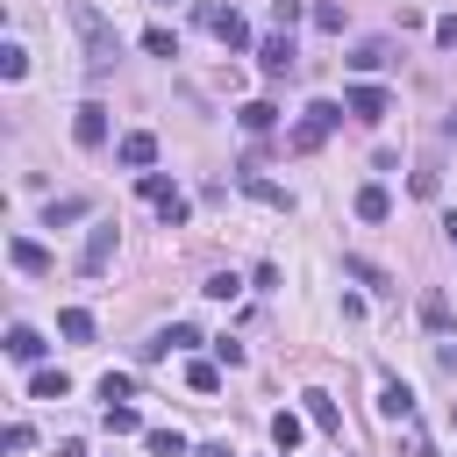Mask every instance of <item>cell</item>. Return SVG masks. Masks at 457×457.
I'll use <instances>...</instances> for the list:
<instances>
[{
  "mask_svg": "<svg viewBox=\"0 0 457 457\" xmlns=\"http://www.w3.org/2000/svg\"><path fill=\"white\" fill-rule=\"evenodd\" d=\"M71 29H79V43H86V71H93V79H100V71H114L121 36H114V21H107L93 0H71Z\"/></svg>",
  "mask_w": 457,
  "mask_h": 457,
  "instance_id": "cell-1",
  "label": "cell"
},
{
  "mask_svg": "<svg viewBox=\"0 0 457 457\" xmlns=\"http://www.w3.org/2000/svg\"><path fill=\"white\" fill-rule=\"evenodd\" d=\"M343 114L350 107H336V100H314V107H300V121H293V150L307 157V150H321L336 129H343Z\"/></svg>",
  "mask_w": 457,
  "mask_h": 457,
  "instance_id": "cell-2",
  "label": "cell"
},
{
  "mask_svg": "<svg viewBox=\"0 0 457 457\" xmlns=\"http://www.w3.org/2000/svg\"><path fill=\"white\" fill-rule=\"evenodd\" d=\"M200 21H207V29H214L228 50H250V21H243L236 7H214V0H200Z\"/></svg>",
  "mask_w": 457,
  "mask_h": 457,
  "instance_id": "cell-3",
  "label": "cell"
},
{
  "mask_svg": "<svg viewBox=\"0 0 457 457\" xmlns=\"http://www.w3.org/2000/svg\"><path fill=\"white\" fill-rule=\"evenodd\" d=\"M193 343H200V328H193V321H171V328H157V336H150L136 357H143V364H164L171 350H193Z\"/></svg>",
  "mask_w": 457,
  "mask_h": 457,
  "instance_id": "cell-4",
  "label": "cell"
},
{
  "mask_svg": "<svg viewBox=\"0 0 457 457\" xmlns=\"http://www.w3.org/2000/svg\"><path fill=\"white\" fill-rule=\"evenodd\" d=\"M343 107H350V121H386V114H393L386 86H371V79H364V86H350V93H343Z\"/></svg>",
  "mask_w": 457,
  "mask_h": 457,
  "instance_id": "cell-5",
  "label": "cell"
},
{
  "mask_svg": "<svg viewBox=\"0 0 457 457\" xmlns=\"http://www.w3.org/2000/svg\"><path fill=\"white\" fill-rule=\"evenodd\" d=\"M107 264H114V221H100V228L86 236V250H79V271H86V278H100Z\"/></svg>",
  "mask_w": 457,
  "mask_h": 457,
  "instance_id": "cell-6",
  "label": "cell"
},
{
  "mask_svg": "<svg viewBox=\"0 0 457 457\" xmlns=\"http://www.w3.org/2000/svg\"><path fill=\"white\" fill-rule=\"evenodd\" d=\"M257 64H264V79H286V71H293V36L271 29V36L257 43Z\"/></svg>",
  "mask_w": 457,
  "mask_h": 457,
  "instance_id": "cell-7",
  "label": "cell"
},
{
  "mask_svg": "<svg viewBox=\"0 0 457 457\" xmlns=\"http://www.w3.org/2000/svg\"><path fill=\"white\" fill-rule=\"evenodd\" d=\"M114 157H121L129 171H150V164H157V136H150V129H129V136L114 143Z\"/></svg>",
  "mask_w": 457,
  "mask_h": 457,
  "instance_id": "cell-8",
  "label": "cell"
},
{
  "mask_svg": "<svg viewBox=\"0 0 457 457\" xmlns=\"http://www.w3.org/2000/svg\"><path fill=\"white\" fill-rule=\"evenodd\" d=\"M71 136H79L86 150H100V143H107V107H100V100H86V107L71 114Z\"/></svg>",
  "mask_w": 457,
  "mask_h": 457,
  "instance_id": "cell-9",
  "label": "cell"
},
{
  "mask_svg": "<svg viewBox=\"0 0 457 457\" xmlns=\"http://www.w3.org/2000/svg\"><path fill=\"white\" fill-rule=\"evenodd\" d=\"M378 414H386V421H414V386L378 378Z\"/></svg>",
  "mask_w": 457,
  "mask_h": 457,
  "instance_id": "cell-10",
  "label": "cell"
},
{
  "mask_svg": "<svg viewBox=\"0 0 457 457\" xmlns=\"http://www.w3.org/2000/svg\"><path fill=\"white\" fill-rule=\"evenodd\" d=\"M7 257H14V271H29V278H43V271H50V250H43L36 236H14V243H7Z\"/></svg>",
  "mask_w": 457,
  "mask_h": 457,
  "instance_id": "cell-11",
  "label": "cell"
},
{
  "mask_svg": "<svg viewBox=\"0 0 457 457\" xmlns=\"http://www.w3.org/2000/svg\"><path fill=\"white\" fill-rule=\"evenodd\" d=\"M7 357H14V364H43V336H36L29 321H14V328H7Z\"/></svg>",
  "mask_w": 457,
  "mask_h": 457,
  "instance_id": "cell-12",
  "label": "cell"
},
{
  "mask_svg": "<svg viewBox=\"0 0 457 457\" xmlns=\"http://www.w3.org/2000/svg\"><path fill=\"white\" fill-rule=\"evenodd\" d=\"M243 193H250V200H264V207H278V214H293V193H286V186H271V179H257V171H243Z\"/></svg>",
  "mask_w": 457,
  "mask_h": 457,
  "instance_id": "cell-13",
  "label": "cell"
},
{
  "mask_svg": "<svg viewBox=\"0 0 457 457\" xmlns=\"http://www.w3.org/2000/svg\"><path fill=\"white\" fill-rule=\"evenodd\" d=\"M86 214H93V200L64 193V200H50V207H43V228H64V221H86Z\"/></svg>",
  "mask_w": 457,
  "mask_h": 457,
  "instance_id": "cell-14",
  "label": "cell"
},
{
  "mask_svg": "<svg viewBox=\"0 0 457 457\" xmlns=\"http://www.w3.org/2000/svg\"><path fill=\"white\" fill-rule=\"evenodd\" d=\"M300 400H307V421H314L321 436H343V414H336V400H328V393H300Z\"/></svg>",
  "mask_w": 457,
  "mask_h": 457,
  "instance_id": "cell-15",
  "label": "cell"
},
{
  "mask_svg": "<svg viewBox=\"0 0 457 457\" xmlns=\"http://www.w3.org/2000/svg\"><path fill=\"white\" fill-rule=\"evenodd\" d=\"M300 436H307V414L278 407V414H271V443H278V450H300Z\"/></svg>",
  "mask_w": 457,
  "mask_h": 457,
  "instance_id": "cell-16",
  "label": "cell"
},
{
  "mask_svg": "<svg viewBox=\"0 0 457 457\" xmlns=\"http://www.w3.org/2000/svg\"><path fill=\"white\" fill-rule=\"evenodd\" d=\"M378 64H393V43H386V36H371V43L350 50V71H378Z\"/></svg>",
  "mask_w": 457,
  "mask_h": 457,
  "instance_id": "cell-17",
  "label": "cell"
},
{
  "mask_svg": "<svg viewBox=\"0 0 457 457\" xmlns=\"http://www.w3.org/2000/svg\"><path fill=\"white\" fill-rule=\"evenodd\" d=\"M393 214V193L386 186H357V221H386Z\"/></svg>",
  "mask_w": 457,
  "mask_h": 457,
  "instance_id": "cell-18",
  "label": "cell"
},
{
  "mask_svg": "<svg viewBox=\"0 0 457 457\" xmlns=\"http://www.w3.org/2000/svg\"><path fill=\"white\" fill-rule=\"evenodd\" d=\"M71 393V378L64 371H50V364H36V378H29V400H64Z\"/></svg>",
  "mask_w": 457,
  "mask_h": 457,
  "instance_id": "cell-19",
  "label": "cell"
},
{
  "mask_svg": "<svg viewBox=\"0 0 457 457\" xmlns=\"http://www.w3.org/2000/svg\"><path fill=\"white\" fill-rule=\"evenodd\" d=\"M57 336H64V343H93V314H86V307H64V314H57Z\"/></svg>",
  "mask_w": 457,
  "mask_h": 457,
  "instance_id": "cell-20",
  "label": "cell"
},
{
  "mask_svg": "<svg viewBox=\"0 0 457 457\" xmlns=\"http://www.w3.org/2000/svg\"><path fill=\"white\" fill-rule=\"evenodd\" d=\"M343 271H350L357 286H371V293H393V278H386L378 264H364V257H343Z\"/></svg>",
  "mask_w": 457,
  "mask_h": 457,
  "instance_id": "cell-21",
  "label": "cell"
},
{
  "mask_svg": "<svg viewBox=\"0 0 457 457\" xmlns=\"http://www.w3.org/2000/svg\"><path fill=\"white\" fill-rule=\"evenodd\" d=\"M186 386H193V393H221V364L193 357V364H186Z\"/></svg>",
  "mask_w": 457,
  "mask_h": 457,
  "instance_id": "cell-22",
  "label": "cell"
},
{
  "mask_svg": "<svg viewBox=\"0 0 457 457\" xmlns=\"http://www.w3.org/2000/svg\"><path fill=\"white\" fill-rule=\"evenodd\" d=\"M136 428H143V414L129 400H107V436H136Z\"/></svg>",
  "mask_w": 457,
  "mask_h": 457,
  "instance_id": "cell-23",
  "label": "cell"
},
{
  "mask_svg": "<svg viewBox=\"0 0 457 457\" xmlns=\"http://www.w3.org/2000/svg\"><path fill=\"white\" fill-rule=\"evenodd\" d=\"M143 443H150V450H157V457H193V450H186V436H179V428H143Z\"/></svg>",
  "mask_w": 457,
  "mask_h": 457,
  "instance_id": "cell-24",
  "label": "cell"
},
{
  "mask_svg": "<svg viewBox=\"0 0 457 457\" xmlns=\"http://www.w3.org/2000/svg\"><path fill=\"white\" fill-rule=\"evenodd\" d=\"M421 328H436V336L450 328V300L443 293H421Z\"/></svg>",
  "mask_w": 457,
  "mask_h": 457,
  "instance_id": "cell-25",
  "label": "cell"
},
{
  "mask_svg": "<svg viewBox=\"0 0 457 457\" xmlns=\"http://www.w3.org/2000/svg\"><path fill=\"white\" fill-rule=\"evenodd\" d=\"M21 71H29V50L7 36V43H0V79H21Z\"/></svg>",
  "mask_w": 457,
  "mask_h": 457,
  "instance_id": "cell-26",
  "label": "cell"
},
{
  "mask_svg": "<svg viewBox=\"0 0 457 457\" xmlns=\"http://www.w3.org/2000/svg\"><path fill=\"white\" fill-rule=\"evenodd\" d=\"M271 121H278V107H271V100H250V107H243V129H250V136H264Z\"/></svg>",
  "mask_w": 457,
  "mask_h": 457,
  "instance_id": "cell-27",
  "label": "cell"
},
{
  "mask_svg": "<svg viewBox=\"0 0 457 457\" xmlns=\"http://www.w3.org/2000/svg\"><path fill=\"white\" fill-rule=\"evenodd\" d=\"M400 457H436V443H428L414 421H400Z\"/></svg>",
  "mask_w": 457,
  "mask_h": 457,
  "instance_id": "cell-28",
  "label": "cell"
},
{
  "mask_svg": "<svg viewBox=\"0 0 457 457\" xmlns=\"http://www.w3.org/2000/svg\"><path fill=\"white\" fill-rule=\"evenodd\" d=\"M143 50H150V57H179V36H171V29H143Z\"/></svg>",
  "mask_w": 457,
  "mask_h": 457,
  "instance_id": "cell-29",
  "label": "cell"
},
{
  "mask_svg": "<svg viewBox=\"0 0 457 457\" xmlns=\"http://www.w3.org/2000/svg\"><path fill=\"white\" fill-rule=\"evenodd\" d=\"M136 193H143V200H150V207H157V200H164V193H171V171H143V179H136Z\"/></svg>",
  "mask_w": 457,
  "mask_h": 457,
  "instance_id": "cell-30",
  "label": "cell"
},
{
  "mask_svg": "<svg viewBox=\"0 0 457 457\" xmlns=\"http://www.w3.org/2000/svg\"><path fill=\"white\" fill-rule=\"evenodd\" d=\"M314 29H321V36H343V7L321 0V7H314Z\"/></svg>",
  "mask_w": 457,
  "mask_h": 457,
  "instance_id": "cell-31",
  "label": "cell"
},
{
  "mask_svg": "<svg viewBox=\"0 0 457 457\" xmlns=\"http://www.w3.org/2000/svg\"><path fill=\"white\" fill-rule=\"evenodd\" d=\"M157 214H164V228H179V221H186V193H179V186H171V193H164V200H157Z\"/></svg>",
  "mask_w": 457,
  "mask_h": 457,
  "instance_id": "cell-32",
  "label": "cell"
},
{
  "mask_svg": "<svg viewBox=\"0 0 457 457\" xmlns=\"http://www.w3.org/2000/svg\"><path fill=\"white\" fill-rule=\"evenodd\" d=\"M200 293H207V300H236V293H243V286H236V271H214V278H207V286H200Z\"/></svg>",
  "mask_w": 457,
  "mask_h": 457,
  "instance_id": "cell-33",
  "label": "cell"
},
{
  "mask_svg": "<svg viewBox=\"0 0 457 457\" xmlns=\"http://www.w3.org/2000/svg\"><path fill=\"white\" fill-rule=\"evenodd\" d=\"M129 393H136L129 371H107V378H100V400H129Z\"/></svg>",
  "mask_w": 457,
  "mask_h": 457,
  "instance_id": "cell-34",
  "label": "cell"
},
{
  "mask_svg": "<svg viewBox=\"0 0 457 457\" xmlns=\"http://www.w3.org/2000/svg\"><path fill=\"white\" fill-rule=\"evenodd\" d=\"M414 193H421V200H436V193H443V171H436V164H421V171H414Z\"/></svg>",
  "mask_w": 457,
  "mask_h": 457,
  "instance_id": "cell-35",
  "label": "cell"
},
{
  "mask_svg": "<svg viewBox=\"0 0 457 457\" xmlns=\"http://www.w3.org/2000/svg\"><path fill=\"white\" fill-rule=\"evenodd\" d=\"M300 14H307V7H300V0H271V21H278V29H286V36H293V21H300Z\"/></svg>",
  "mask_w": 457,
  "mask_h": 457,
  "instance_id": "cell-36",
  "label": "cell"
},
{
  "mask_svg": "<svg viewBox=\"0 0 457 457\" xmlns=\"http://www.w3.org/2000/svg\"><path fill=\"white\" fill-rule=\"evenodd\" d=\"M436 43H443V50H457V14H443V21H436Z\"/></svg>",
  "mask_w": 457,
  "mask_h": 457,
  "instance_id": "cell-37",
  "label": "cell"
},
{
  "mask_svg": "<svg viewBox=\"0 0 457 457\" xmlns=\"http://www.w3.org/2000/svg\"><path fill=\"white\" fill-rule=\"evenodd\" d=\"M193 457H236V450H228V443H200Z\"/></svg>",
  "mask_w": 457,
  "mask_h": 457,
  "instance_id": "cell-38",
  "label": "cell"
},
{
  "mask_svg": "<svg viewBox=\"0 0 457 457\" xmlns=\"http://www.w3.org/2000/svg\"><path fill=\"white\" fill-rule=\"evenodd\" d=\"M443 243H450V250H457V214H443Z\"/></svg>",
  "mask_w": 457,
  "mask_h": 457,
  "instance_id": "cell-39",
  "label": "cell"
},
{
  "mask_svg": "<svg viewBox=\"0 0 457 457\" xmlns=\"http://www.w3.org/2000/svg\"><path fill=\"white\" fill-rule=\"evenodd\" d=\"M150 7H171V0H150Z\"/></svg>",
  "mask_w": 457,
  "mask_h": 457,
  "instance_id": "cell-40",
  "label": "cell"
}]
</instances>
